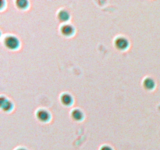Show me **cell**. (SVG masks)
<instances>
[{
	"instance_id": "1",
	"label": "cell",
	"mask_w": 160,
	"mask_h": 150,
	"mask_svg": "<svg viewBox=\"0 0 160 150\" xmlns=\"http://www.w3.org/2000/svg\"><path fill=\"white\" fill-rule=\"evenodd\" d=\"M5 42H6V46L9 48H11V49H14V48H17V46H18L19 45L18 40L14 37L6 38Z\"/></svg>"
},
{
	"instance_id": "2",
	"label": "cell",
	"mask_w": 160,
	"mask_h": 150,
	"mask_svg": "<svg viewBox=\"0 0 160 150\" xmlns=\"http://www.w3.org/2000/svg\"><path fill=\"white\" fill-rule=\"evenodd\" d=\"M115 44L118 48H120V49H124L128 46V41L126 39L123 38H117L116 40Z\"/></svg>"
},
{
	"instance_id": "3",
	"label": "cell",
	"mask_w": 160,
	"mask_h": 150,
	"mask_svg": "<svg viewBox=\"0 0 160 150\" xmlns=\"http://www.w3.org/2000/svg\"><path fill=\"white\" fill-rule=\"evenodd\" d=\"M38 117L39 118V120H42V121H45L48 119V114L46 111L45 110H39L38 112Z\"/></svg>"
},
{
	"instance_id": "4",
	"label": "cell",
	"mask_w": 160,
	"mask_h": 150,
	"mask_svg": "<svg viewBox=\"0 0 160 150\" xmlns=\"http://www.w3.org/2000/svg\"><path fill=\"white\" fill-rule=\"evenodd\" d=\"M62 33L65 35H70L73 33V28L70 25H64L62 28Z\"/></svg>"
},
{
	"instance_id": "5",
	"label": "cell",
	"mask_w": 160,
	"mask_h": 150,
	"mask_svg": "<svg viewBox=\"0 0 160 150\" xmlns=\"http://www.w3.org/2000/svg\"><path fill=\"white\" fill-rule=\"evenodd\" d=\"M144 85H145L146 88L152 89L155 86V83L153 80L151 79V78H146L145 81H144Z\"/></svg>"
},
{
	"instance_id": "6",
	"label": "cell",
	"mask_w": 160,
	"mask_h": 150,
	"mask_svg": "<svg viewBox=\"0 0 160 150\" xmlns=\"http://www.w3.org/2000/svg\"><path fill=\"white\" fill-rule=\"evenodd\" d=\"M59 18L60 19V20H62V21H65V20H67L69 18V14L67 11H60L59 13Z\"/></svg>"
},
{
	"instance_id": "7",
	"label": "cell",
	"mask_w": 160,
	"mask_h": 150,
	"mask_svg": "<svg viewBox=\"0 0 160 150\" xmlns=\"http://www.w3.org/2000/svg\"><path fill=\"white\" fill-rule=\"evenodd\" d=\"M62 102L65 105L70 104V103H71V102H72L71 97H70L69 95H67V94H65V95H63L62 96Z\"/></svg>"
},
{
	"instance_id": "8",
	"label": "cell",
	"mask_w": 160,
	"mask_h": 150,
	"mask_svg": "<svg viewBox=\"0 0 160 150\" xmlns=\"http://www.w3.org/2000/svg\"><path fill=\"white\" fill-rule=\"evenodd\" d=\"M1 105H2V109H5V110H9V109L12 107V105H11V103L9 102V101H7V100H5L4 102L2 101Z\"/></svg>"
},
{
	"instance_id": "9",
	"label": "cell",
	"mask_w": 160,
	"mask_h": 150,
	"mask_svg": "<svg viewBox=\"0 0 160 150\" xmlns=\"http://www.w3.org/2000/svg\"><path fill=\"white\" fill-rule=\"evenodd\" d=\"M72 116H73V117L75 120H81V119L82 118V113H81V111L78 110V109L73 111Z\"/></svg>"
},
{
	"instance_id": "10",
	"label": "cell",
	"mask_w": 160,
	"mask_h": 150,
	"mask_svg": "<svg viewBox=\"0 0 160 150\" xmlns=\"http://www.w3.org/2000/svg\"><path fill=\"white\" fill-rule=\"evenodd\" d=\"M17 5H18L19 7L24 8L26 7L27 5H28V2H27L26 1H18L17 2Z\"/></svg>"
},
{
	"instance_id": "11",
	"label": "cell",
	"mask_w": 160,
	"mask_h": 150,
	"mask_svg": "<svg viewBox=\"0 0 160 150\" xmlns=\"http://www.w3.org/2000/svg\"><path fill=\"white\" fill-rule=\"evenodd\" d=\"M101 150H112V148H109V146H103L102 148H101Z\"/></svg>"
},
{
	"instance_id": "12",
	"label": "cell",
	"mask_w": 160,
	"mask_h": 150,
	"mask_svg": "<svg viewBox=\"0 0 160 150\" xmlns=\"http://www.w3.org/2000/svg\"><path fill=\"white\" fill-rule=\"evenodd\" d=\"M18 150H24V149H22V148H21V149H18Z\"/></svg>"
}]
</instances>
